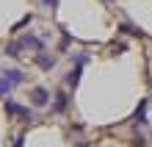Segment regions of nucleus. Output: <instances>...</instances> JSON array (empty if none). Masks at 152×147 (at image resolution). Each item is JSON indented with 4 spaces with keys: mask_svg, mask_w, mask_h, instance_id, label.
<instances>
[{
    "mask_svg": "<svg viewBox=\"0 0 152 147\" xmlns=\"http://www.w3.org/2000/svg\"><path fill=\"white\" fill-rule=\"evenodd\" d=\"M6 111L11 114V117H20L22 122H33V111H31L28 106H20L17 100H8L6 97Z\"/></svg>",
    "mask_w": 152,
    "mask_h": 147,
    "instance_id": "f257e3e1",
    "label": "nucleus"
},
{
    "mask_svg": "<svg viewBox=\"0 0 152 147\" xmlns=\"http://www.w3.org/2000/svg\"><path fill=\"white\" fill-rule=\"evenodd\" d=\"M28 97H31V106H33V108H47L50 100H53V95H50L44 86H33Z\"/></svg>",
    "mask_w": 152,
    "mask_h": 147,
    "instance_id": "f03ea898",
    "label": "nucleus"
},
{
    "mask_svg": "<svg viewBox=\"0 0 152 147\" xmlns=\"http://www.w3.org/2000/svg\"><path fill=\"white\" fill-rule=\"evenodd\" d=\"M66 106H69V95H66V92L64 89H58L56 92V95H53V100H50V114H64L66 111Z\"/></svg>",
    "mask_w": 152,
    "mask_h": 147,
    "instance_id": "7ed1b4c3",
    "label": "nucleus"
},
{
    "mask_svg": "<svg viewBox=\"0 0 152 147\" xmlns=\"http://www.w3.org/2000/svg\"><path fill=\"white\" fill-rule=\"evenodd\" d=\"M33 61H36V64H39V67H42L44 72L56 67V56H50V53H44V50H39V53H36V58H33Z\"/></svg>",
    "mask_w": 152,
    "mask_h": 147,
    "instance_id": "20e7f679",
    "label": "nucleus"
},
{
    "mask_svg": "<svg viewBox=\"0 0 152 147\" xmlns=\"http://www.w3.org/2000/svg\"><path fill=\"white\" fill-rule=\"evenodd\" d=\"M80 75H83V64H75L72 69L64 75V83L66 86H77V81H80Z\"/></svg>",
    "mask_w": 152,
    "mask_h": 147,
    "instance_id": "39448f33",
    "label": "nucleus"
},
{
    "mask_svg": "<svg viewBox=\"0 0 152 147\" xmlns=\"http://www.w3.org/2000/svg\"><path fill=\"white\" fill-rule=\"evenodd\" d=\"M3 75H6L8 81H11V83H14V86H20V83H25V81H28V75H25V72H22V69H6V72H3Z\"/></svg>",
    "mask_w": 152,
    "mask_h": 147,
    "instance_id": "423d86ee",
    "label": "nucleus"
},
{
    "mask_svg": "<svg viewBox=\"0 0 152 147\" xmlns=\"http://www.w3.org/2000/svg\"><path fill=\"white\" fill-rule=\"evenodd\" d=\"M133 122H138V125H147L149 119H147V100H141V106H138V111H136V119Z\"/></svg>",
    "mask_w": 152,
    "mask_h": 147,
    "instance_id": "0eeeda50",
    "label": "nucleus"
},
{
    "mask_svg": "<svg viewBox=\"0 0 152 147\" xmlns=\"http://www.w3.org/2000/svg\"><path fill=\"white\" fill-rule=\"evenodd\" d=\"M11 89H14V83L6 75H0V97H8V95H11Z\"/></svg>",
    "mask_w": 152,
    "mask_h": 147,
    "instance_id": "6e6552de",
    "label": "nucleus"
},
{
    "mask_svg": "<svg viewBox=\"0 0 152 147\" xmlns=\"http://www.w3.org/2000/svg\"><path fill=\"white\" fill-rule=\"evenodd\" d=\"M42 6L47 8V11H56V8H58V0H42Z\"/></svg>",
    "mask_w": 152,
    "mask_h": 147,
    "instance_id": "1a4fd4ad",
    "label": "nucleus"
},
{
    "mask_svg": "<svg viewBox=\"0 0 152 147\" xmlns=\"http://www.w3.org/2000/svg\"><path fill=\"white\" fill-rule=\"evenodd\" d=\"M22 142H25V136L20 133V136H17V139H14V147H22Z\"/></svg>",
    "mask_w": 152,
    "mask_h": 147,
    "instance_id": "9d476101",
    "label": "nucleus"
},
{
    "mask_svg": "<svg viewBox=\"0 0 152 147\" xmlns=\"http://www.w3.org/2000/svg\"><path fill=\"white\" fill-rule=\"evenodd\" d=\"M105 3H111V0H105Z\"/></svg>",
    "mask_w": 152,
    "mask_h": 147,
    "instance_id": "9b49d317",
    "label": "nucleus"
}]
</instances>
